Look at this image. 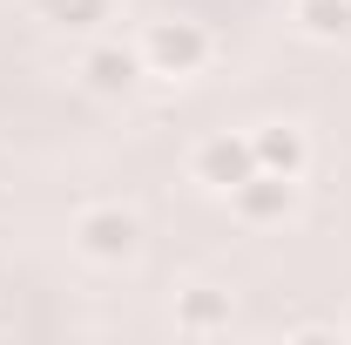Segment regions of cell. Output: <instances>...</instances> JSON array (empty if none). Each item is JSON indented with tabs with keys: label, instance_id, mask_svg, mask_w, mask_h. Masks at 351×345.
I'll use <instances>...</instances> for the list:
<instances>
[{
	"label": "cell",
	"instance_id": "7",
	"mask_svg": "<svg viewBox=\"0 0 351 345\" xmlns=\"http://www.w3.org/2000/svg\"><path fill=\"white\" fill-rule=\"evenodd\" d=\"M250 149H257V170H277V176H304L311 170V135L298 122H257L250 129Z\"/></svg>",
	"mask_w": 351,
	"mask_h": 345
},
{
	"label": "cell",
	"instance_id": "3",
	"mask_svg": "<svg viewBox=\"0 0 351 345\" xmlns=\"http://www.w3.org/2000/svg\"><path fill=\"white\" fill-rule=\"evenodd\" d=\"M250 170H257L250 129H217V135H203V142L189 149V176H196L203 190H217V197H230Z\"/></svg>",
	"mask_w": 351,
	"mask_h": 345
},
{
	"label": "cell",
	"instance_id": "4",
	"mask_svg": "<svg viewBox=\"0 0 351 345\" xmlns=\"http://www.w3.org/2000/svg\"><path fill=\"white\" fill-rule=\"evenodd\" d=\"M298 183L304 176H277V170H250L237 190H230V203L237 216L250 223V230H270V223H284V216L298 210Z\"/></svg>",
	"mask_w": 351,
	"mask_h": 345
},
{
	"label": "cell",
	"instance_id": "5",
	"mask_svg": "<svg viewBox=\"0 0 351 345\" xmlns=\"http://www.w3.org/2000/svg\"><path fill=\"white\" fill-rule=\"evenodd\" d=\"M75 75H82L88 95H101V102H122V95H129V88L142 82L149 68H142V47H129V41H95V47L82 54V68H75Z\"/></svg>",
	"mask_w": 351,
	"mask_h": 345
},
{
	"label": "cell",
	"instance_id": "6",
	"mask_svg": "<svg viewBox=\"0 0 351 345\" xmlns=\"http://www.w3.org/2000/svg\"><path fill=\"white\" fill-rule=\"evenodd\" d=\"M230 318H237V304H230L223 285H189V291H176V332H182V339H223Z\"/></svg>",
	"mask_w": 351,
	"mask_h": 345
},
{
	"label": "cell",
	"instance_id": "9",
	"mask_svg": "<svg viewBox=\"0 0 351 345\" xmlns=\"http://www.w3.org/2000/svg\"><path fill=\"white\" fill-rule=\"evenodd\" d=\"M291 14L304 41H351V0H298Z\"/></svg>",
	"mask_w": 351,
	"mask_h": 345
},
{
	"label": "cell",
	"instance_id": "2",
	"mask_svg": "<svg viewBox=\"0 0 351 345\" xmlns=\"http://www.w3.org/2000/svg\"><path fill=\"white\" fill-rule=\"evenodd\" d=\"M135 47H142V68H149V75L182 82V75H203V61H210V27H203V21H149Z\"/></svg>",
	"mask_w": 351,
	"mask_h": 345
},
{
	"label": "cell",
	"instance_id": "8",
	"mask_svg": "<svg viewBox=\"0 0 351 345\" xmlns=\"http://www.w3.org/2000/svg\"><path fill=\"white\" fill-rule=\"evenodd\" d=\"M27 14L47 21V27H61V34H95L115 14V0H27Z\"/></svg>",
	"mask_w": 351,
	"mask_h": 345
},
{
	"label": "cell",
	"instance_id": "1",
	"mask_svg": "<svg viewBox=\"0 0 351 345\" xmlns=\"http://www.w3.org/2000/svg\"><path fill=\"white\" fill-rule=\"evenodd\" d=\"M75 251L88 264H129L142 251V216L129 203H88L75 210Z\"/></svg>",
	"mask_w": 351,
	"mask_h": 345
}]
</instances>
